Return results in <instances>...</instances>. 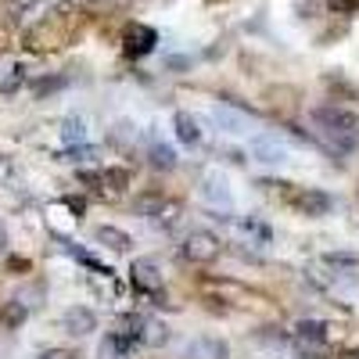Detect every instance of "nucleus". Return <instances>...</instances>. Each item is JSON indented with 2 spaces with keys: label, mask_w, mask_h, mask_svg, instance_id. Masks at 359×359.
Masks as SVG:
<instances>
[{
  "label": "nucleus",
  "mask_w": 359,
  "mask_h": 359,
  "mask_svg": "<svg viewBox=\"0 0 359 359\" xmlns=\"http://www.w3.org/2000/svg\"><path fill=\"white\" fill-rule=\"evenodd\" d=\"M65 327H69L72 334H90V331L97 327V316L79 306V309H69V313H65Z\"/></svg>",
  "instance_id": "39448f33"
},
{
  "label": "nucleus",
  "mask_w": 359,
  "mask_h": 359,
  "mask_svg": "<svg viewBox=\"0 0 359 359\" xmlns=\"http://www.w3.org/2000/svg\"><path fill=\"white\" fill-rule=\"evenodd\" d=\"M172 123H176V137L184 140V144H198V140H201V130H198V123H194L191 115L180 111V115L172 118Z\"/></svg>",
  "instance_id": "6e6552de"
},
{
  "label": "nucleus",
  "mask_w": 359,
  "mask_h": 359,
  "mask_svg": "<svg viewBox=\"0 0 359 359\" xmlns=\"http://www.w3.org/2000/svg\"><path fill=\"white\" fill-rule=\"evenodd\" d=\"M313 123L338 151H355L359 147V111H348L341 104H320L313 108Z\"/></svg>",
  "instance_id": "f257e3e1"
},
{
  "label": "nucleus",
  "mask_w": 359,
  "mask_h": 359,
  "mask_svg": "<svg viewBox=\"0 0 359 359\" xmlns=\"http://www.w3.org/2000/svg\"><path fill=\"white\" fill-rule=\"evenodd\" d=\"M184 255L191 262H216L219 259V237L208 230H191L184 241Z\"/></svg>",
  "instance_id": "7ed1b4c3"
},
{
  "label": "nucleus",
  "mask_w": 359,
  "mask_h": 359,
  "mask_svg": "<svg viewBox=\"0 0 359 359\" xmlns=\"http://www.w3.org/2000/svg\"><path fill=\"white\" fill-rule=\"evenodd\" d=\"M226 355H230V348L219 338H194L187 345V359H226Z\"/></svg>",
  "instance_id": "20e7f679"
},
{
  "label": "nucleus",
  "mask_w": 359,
  "mask_h": 359,
  "mask_svg": "<svg viewBox=\"0 0 359 359\" xmlns=\"http://www.w3.org/2000/svg\"><path fill=\"white\" fill-rule=\"evenodd\" d=\"M205 194L212 198V201H223V205L230 208V191L223 187V180H219V184H216V180H208V187H205Z\"/></svg>",
  "instance_id": "9b49d317"
},
{
  "label": "nucleus",
  "mask_w": 359,
  "mask_h": 359,
  "mask_svg": "<svg viewBox=\"0 0 359 359\" xmlns=\"http://www.w3.org/2000/svg\"><path fill=\"white\" fill-rule=\"evenodd\" d=\"M133 280L144 287V291H162V280L155 277V266L147 262V259H140V262H133Z\"/></svg>",
  "instance_id": "0eeeda50"
},
{
  "label": "nucleus",
  "mask_w": 359,
  "mask_h": 359,
  "mask_svg": "<svg viewBox=\"0 0 359 359\" xmlns=\"http://www.w3.org/2000/svg\"><path fill=\"white\" fill-rule=\"evenodd\" d=\"M284 201L294 208V212H302V216H327L331 212V194H323V191H316V187H291L287 194H284Z\"/></svg>",
  "instance_id": "f03ea898"
},
{
  "label": "nucleus",
  "mask_w": 359,
  "mask_h": 359,
  "mask_svg": "<svg viewBox=\"0 0 359 359\" xmlns=\"http://www.w3.org/2000/svg\"><path fill=\"white\" fill-rule=\"evenodd\" d=\"M43 359H76L72 352H65V348H54V352H47Z\"/></svg>",
  "instance_id": "4468645a"
},
{
  "label": "nucleus",
  "mask_w": 359,
  "mask_h": 359,
  "mask_svg": "<svg viewBox=\"0 0 359 359\" xmlns=\"http://www.w3.org/2000/svg\"><path fill=\"white\" fill-rule=\"evenodd\" d=\"M97 241H104L111 252H126L130 248V237L123 230H115V226H97Z\"/></svg>",
  "instance_id": "1a4fd4ad"
},
{
  "label": "nucleus",
  "mask_w": 359,
  "mask_h": 359,
  "mask_svg": "<svg viewBox=\"0 0 359 359\" xmlns=\"http://www.w3.org/2000/svg\"><path fill=\"white\" fill-rule=\"evenodd\" d=\"M22 320H25V306L11 302V306L4 309V323H8V327H15V323H22Z\"/></svg>",
  "instance_id": "f8f14e48"
},
{
  "label": "nucleus",
  "mask_w": 359,
  "mask_h": 359,
  "mask_svg": "<svg viewBox=\"0 0 359 359\" xmlns=\"http://www.w3.org/2000/svg\"><path fill=\"white\" fill-rule=\"evenodd\" d=\"M151 43H155V33H151V29H144V25H133L126 33V50L130 54H147Z\"/></svg>",
  "instance_id": "423d86ee"
},
{
  "label": "nucleus",
  "mask_w": 359,
  "mask_h": 359,
  "mask_svg": "<svg viewBox=\"0 0 359 359\" xmlns=\"http://www.w3.org/2000/svg\"><path fill=\"white\" fill-rule=\"evenodd\" d=\"M65 140H83V123H69V130H65Z\"/></svg>",
  "instance_id": "ddd939ff"
},
{
  "label": "nucleus",
  "mask_w": 359,
  "mask_h": 359,
  "mask_svg": "<svg viewBox=\"0 0 359 359\" xmlns=\"http://www.w3.org/2000/svg\"><path fill=\"white\" fill-rule=\"evenodd\" d=\"M151 165H155V169H172V165H176L172 147H162V144H155V147H151Z\"/></svg>",
  "instance_id": "9d476101"
}]
</instances>
